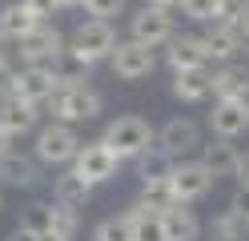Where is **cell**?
Listing matches in <instances>:
<instances>
[{
	"label": "cell",
	"mask_w": 249,
	"mask_h": 241,
	"mask_svg": "<svg viewBox=\"0 0 249 241\" xmlns=\"http://www.w3.org/2000/svg\"><path fill=\"white\" fill-rule=\"evenodd\" d=\"M101 141H105L121 161H129V157L137 161L153 141H157V133H153V125H149L145 117H133V112H129V117L108 121V125H105V133H101Z\"/></svg>",
	"instance_id": "1"
},
{
	"label": "cell",
	"mask_w": 249,
	"mask_h": 241,
	"mask_svg": "<svg viewBox=\"0 0 249 241\" xmlns=\"http://www.w3.org/2000/svg\"><path fill=\"white\" fill-rule=\"evenodd\" d=\"M44 105H49L53 121H65V125L101 117V93H92L89 85H60Z\"/></svg>",
	"instance_id": "2"
},
{
	"label": "cell",
	"mask_w": 249,
	"mask_h": 241,
	"mask_svg": "<svg viewBox=\"0 0 249 241\" xmlns=\"http://www.w3.org/2000/svg\"><path fill=\"white\" fill-rule=\"evenodd\" d=\"M69 48H72L76 56H85L89 64L108 60V56H113V48H117V28H113V20H97V16H92V20L76 24Z\"/></svg>",
	"instance_id": "3"
},
{
	"label": "cell",
	"mask_w": 249,
	"mask_h": 241,
	"mask_svg": "<svg viewBox=\"0 0 249 241\" xmlns=\"http://www.w3.org/2000/svg\"><path fill=\"white\" fill-rule=\"evenodd\" d=\"M76 149H81V137L65 121H53L36 133V161L40 165H72Z\"/></svg>",
	"instance_id": "4"
},
{
	"label": "cell",
	"mask_w": 249,
	"mask_h": 241,
	"mask_svg": "<svg viewBox=\"0 0 249 241\" xmlns=\"http://www.w3.org/2000/svg\"><path fill=\"white\" fill-rule=\"evenodd\" d=\"M72 169L81 173L89 185H105V181H113V177H117L121 157H117V153H113V149H108V145L97 137V141H89V145H81V149H76Z\"/></svg>",
	"instance_id": "5"
},
{
	"label": "cell",
	"mask_w": 249,
	"mask_h": 241,
	"mask_svg": "<svg viewBox=\"0 0 249 241\" xmlns=\"http://www.w3.org/2000/svg\"><path fill=\"white\" fill-rule=\"evenodd\" d=\"M108 64H113V73H117L121 80H145L153 69H157V53H153V44L129 37V40H117Z\"/></svg>",
	"instance_id": "6"
},
{
	"label": "cell",
	"mask_w": 249,
	"mask_h": 241,
	"mask_svg": "<svg viewBox=\"0 0 249 241\" xmlns=\"http://www.w3.org/2000/svg\"><path fill=\"white\" fill-rule=\"evenodd\" d=\"M217 185V177L205 169V161H177L173 173H169V189H173L177 201H201L205 193Z\"/></svg>",
	"instance_id": "7"
},
{
	"label": "cell",
	"mask_w": 249,
	"mask_h": 241,
	"mask_svg": "<svg viewBox=\"0 0 249 241\" xmlns=\"http://www.w3.org/2000/svg\"><path fill=\"white\" fill-rule=\"evenodd\" d=\"M65 48H69L65 37H60V32L44 20L40 28L28 32L24 40H17V60H20V64H53L60 53H65Z\"/></svg>",
	"instance_id": "8"
},
{
	"label": "cell",
	"mask_w": 249,
	"mask_h": 241,
	"mask_svg": "<svg viewBox=\"0 0 249 241\" xmlns=\"http://www.w3.org/2000/svg\"><path fill=\"white\" fill-rule=\"evenodd\" d=\"M129 32H133V40H145L153 48H161V44H169L177 37L169 8H157V4H145L141 12H133L129 16Z\"/></svg>",
	"instance_id": "9"
},
{
	"label": "cell",
	"mask_w": 249,
	"mask_h": 241,
	"mask_svg": "<svg viewBox=\"0 0 249 241\" xmlns=\"http://www.w3.org/2000/svg\"><path fill=\"white\" fill-rule=\"evenodd\" d=\"M209 129L213 137H229L237 141L249 133V96H221L209 112Z\"/></svg>",
	"instance_id": "10"
},
{
	"label": "cell",
	"mask_w": 249,
	"mask_h": 241,
	"mask_svg": "<svg viewBox=\"0 0 249 241\" xmlns=\"http://www.w3.org/2000/svg\"><path fill=\"white\" fill-rule=\"evenodd\" d=\"M157 145L173 157V161H185L189 153L201 149V129L189 121V117H173V121H165L157 129Z\"/></svg>",
	"instance_id": "11"
},
{
	"label": "cell",
	"mask_w": 249,
	"mask_h": 241,
	"mask_svg": "<svg viewBox=\"0 0 249 241\" xmlns=\"http://www.w3.org/2000/svg\"><path fill=\"white\" fill-rule=\"evenodd\" d=\"M56 89H60L56 76L44 69V64H20V69L12 73V93L24 96V101H33V105H44Z\"/></svg>",
	"instance_id": "12"
},
{
	"label": "cell",
	"mask_w": 249,
	"mask_h": 241,
	"mask_svg": "<svg viewBox=\"0 0 249 241\" xmlns=\"http://www.w3.org/2000/svg\"><path fill=\"white\" fill-rule=\"evenodd\" d=\"M165 60H169V69L177 73V69H205L213 56H209L205 37H197V32H185V37H173V40H169Z\"/></svg>",
	"instance_id": "13"
},
{
	"label": "cell",
	"mask_w": 249,
	"mask_h": 241,
	"mask_svg": "<svg viewBox=\"0 0 249 241\" xmlns=\"http://www.w3.org/2000/svg\"><path fill=\"white\" fill-rule=\"evenodd\" d=\"M201 221L189 209V201H173L169 209H161V241H197Z\"/></svg>",
	"instance_id": "14"
},
{
	"label": "cell",
	"mask_w": 249,
	"mask_h": 241,
	"mask_svg": "<svg viewBox=\"0 0 249 241\" xmlns=\"http://www.w3.org/2000/svg\"><path fill=\"white\" fill-rule=\"evenodd\" d=\"M36 109L40 105L24 101V96H17V93H8V96H0V125H4L12 137H24V133L36 129Z\"/></svg>",
	"instance_id": "15"
},
{
	"label": "cell",
	"mask_w": 249,
	"mask_h": 241,
	"mask_svg": "<svg viewBox=\"0 0 249 241\" xmlns=\"http://www.w3.org/2000/svg\"><path fill=\"white\" fill-rule=\"evenodd\" d=\"M201 161H205V169L221 181V177H237V165H241V153L233 149L229 137H213L209 145H201Z\"/></svg>",
	"instance_id": "16"
},
{
	"label": "cell",
	"mask_w": 249,
	"mask_h": 241,
	"mask_svg": "<svg viewBox=\"0 0 249 241\" xmlns=\"http://www.w3.org/2000/svg\"><path fill=\"white\" fill-rule=\"evenodd\" d=\"M173 96L185 105H197L213 96V73L209 69H177L173 73Z\"/></svg>",
	"instance_id": "17"
},
{
	"label": "cell",
	"mask_w": 249,
	"mask_h": 241,
	"mask_svg": "<svg viewBox=\"0 0 249 241\" xmlns=\"http://www.w3.org/2000/svg\"><path fill=\"white\" fill-rule=\"evenodd\" d=\"M36 181H40V169H36V161L20 157L17 149L0 157V185H8V189H33Z\"/></svg>",
	"instance_id": "18"
},
{
	"label": "cell",
	"mask_w": 249,
	"mask_h": 241,
	"mask_svg": "<svg viewBox=\"0 0 249 241\" xmlns=\"http://www.w3.org/2000/svg\"><path fill=\"white\" fill-rule=\"evenodd\" d=\"M40 24H44V20H40L36 12H28V8H24V0H17V4H8V8H0V32H4L12 44L24 40L28 32L40 28Z\"/></svg>",
	"instance_id": "19"
},
{
	"label": "cell",
	"mask_w": 249,
	"mask_h": 241,
	"mask_svg": "<svg viewBox=\"0 0 249 241\" xmlns=\"http://www.w3.org/2000/svg\"><path fill=\"white\" fill-rule=\"evenodd\" d=\"M53 197L60 201V205H72V209H85L89 205V197H92V185L85 181L76 169H69V173H60L56 177V185H53Z\"/></svg>",
	"instance_id": "20"
},
{
	"label": "cell",
	"mask_w": 249,
	"mask_h": 241,
	"mask_svg": "<svg viewBox=\"0 0 249 241\" xmlns=\"http://www.w3.org/2000/svg\"><path fill=\"white\" fill-rule=\"evenodd\" d=\"M213 96L221 101V96H249V73L241 64L225 60L221 69H213Z\"/></svg>",
	"instance_id": "21"
},
{
	"label": "cell",
	"mask_w": 249,
	"mask_h": 241,
	"mask_svg": "<svg viewBox=\"0 0 249 241\" xmlns=\"http://www.w3.org/2000/svg\"><path fill=\"white\" fill-rule=\"evenodd\" d=\"M44 69L56 76V85H89V69L92 64L85 56H76L72 48H65V53H60L53 64H44Z\"/></svg>",
	"instance_id": "22"
},
{
	"label": "cell",
	"mask_w": 249,
	"mask_h": 241,
	"mask_svg": "<svg viewBox=\"0 0 249 241\" xmlns=\"http://www.w3.org/2000/svg\"><path fill=\"white\" fill-rule=\"evenodd\" d=\"M205 44H209V56L213 60H233L241 53V40H237V32H233L225 20H209V32H205Z\"/></svg>",
	"instance_id": "23"
},
{
	"label": "cell",
	"mask_w": 249,
	"mask_h": 241,
	"mask_svg": "<svg viewBox=\"0 0 249 241\" xmlns=\"http://www.w3.org/2000/svg\"><path fill=\"white\" fill-rule=\"evenodd\" d=\"M173 165H177V161L169 157V153L161 149L157 141H153L149 149H145L141 157H137V177H141V181H169V173H173Z\"/></svg>",
	"instance_id": "24"
},
{
	"label": "cell",
	"mask_w": 249,
	"mask_h": 241,
	"mask_svg": "<svg viewBox=\"0 0 249 241\" xmlns=\"http://www.w3.org/2000/svg\"><path fill=\"white\" fill-rule=\"evenodd\" d=\"M124 217H129L137 241H161V209H153V205H145L141 197H137V205Z\"/></svg>",
	"instance_id": "25"
},
{
	"label": "cell",
	"mask_w": 249,
	"mask_h": 241,
	"mask_svg": "<svg viewBox=\"0 0 249 241\" xmlns=\"http://www.w3.org/2000/svg\"><path fill=\"white\" fill-rule=\"evenodd\" d=\"M20 229L28 233H44V229H56V201H33L20 209Z\"/></svg>",
	"instance_id": "26"
},
{
	"label": "cell",
	"mask_w": 249,
	"mask_h": 241,
	"mask_svg": "<svg viewBox=\"0 0 249 241\" xmlns=\"http://www.w3.org/2000/svg\"><path fill=\"white\" fill-rule=\"evenodd\" d=\"M213 233L221 237V241H241V237L249 233V221L237 213V209H225V213L213 221Z\"/></svg>",
	"instance_id": "27"
},
{
	"label": "cell",
	"mask_w": 249,
	"mask_h": 241,
	"mask_svg": "<svg viewBox=\"0 0 249 241\" xmlns=\"http://www.w3.org/2000/svg\"><path fill=\"white\" fill-rule=\"evenodd\" d=\"M92 241H133V225H129V217H105L97 229H92Z\"/></svg>",
	"instance_id": "28"
},
{
	"label": "cell",
	"mask_w": 249,
	"mask_h": 241,
	"mask_svg": "<svg viewBox=\"0 0 249 241\" xmlns=\"http://www.w3.org/2000/svg\"><path fill=\"white\" fill-rule=\"evenodd\" d=\"M221 4L225 0H181V12L189 16V20H197V24H209V20L221 16Z\"/></svg>",
	"instance_id": "29"
},
{
	"label": "cell",
	"mask_w": 249,
	"mask_h": 241,
	"mask_svg": "<svg viewBox=\"0 0 249 241\" xmlns=\"http://www.w3.org/2000/svg\"><path fill=\"white\" fill-rule=\"evenodd\" d=\"M141 201L153 205V209H169L177 197H173V189H169V181H141Z\"/></svg>",
	"instance_id": "30"
},
{
	"label": "cell",
	"mask_w": 249,
	"mask_h": 241,
	"mask_svg": "<svg viewBox=\"0 0 249 241\" xmlns=\"http://www.w3.org/2000/svg\"><path fill=\"white\" fill-rule=\"evenodd\" d=\"M89 16H97V20H113V16H124V4L129 0H81Z\"/></svg>",
	"instance_id": "31"
},
{
	"label": "cell",
	"mask_w": 249,
	"mask_h": 241,
	"mask_svg": "<svg viewBox=\"0 0 249 241\" xmlns=\"http://www.w3.org/2000/svg\"><path fill=\"white\" fill-rule=\"evenodd\" d=\"M56 229L69 233V237H76V229H81V217H76L72 205H60V201H56Z\"/></svg>",
	"instance_id": "32"
},
{
	"label": "cell",
	"mask_w": 249,
	"mask_h": 241,
	"mask_svg": "<svg viewBox=\"0 0 249 241\" xmlns=\"http://www.w3.org/2000/svg\"><path fill=\"white\" fill-rule=\"evenodd\" d=\"M24 8H28V12H36L40 20H49V16H53L60 4H56V0H24Z\"/></svg>",
	"instance_id": "33"
},
{
	"label": "cell",
	"mask_w": 249,
	"mask_h": 241,
	"mask_svg": "<svg viewBox=\"0 0 249 241\" xmlns=\"http://www.w3.org/2000/svg\"><path fill=\"white\" fill-rule=\"evenodd\" d=\"M229 209H237V213L249 221V185H241L237 193H233V201H229Z\"/></svg>",
	"instance_id": "34"
},
{
	"label": "cell",
	"mask_w": 249,
	"mask_h": 241,
	"mask_svg": "<svg viewBox=\"0 0 249 241\" xmlns=\"http://www.w3.org/2000/svg\"><path fill=\"white\" fill-rule=\"evenodd\" d=\"M12 141H17V137H12V133H8V129H4V125H0V157H4V153H12Z\"/></svg>",
	"instance_id": "35"
},
{
	"label": "cell",
	"mask_w": 249,
	"mask_h": 241,
	"mask_svg": "<svg viewBox=\"0 0 249 241\" xmlns=\"http://www.w3.org/2000/svg\"><path fill=\"white\" fill-rule=\"evenodd\" d=\"M36 241H72V237L60 233V229H44V233H36Z\"/></svg>",
	"instance_id": "36"
},
{
	"label": "cell",
	"mask_w": 249,
	"mask_h": 241,
	"mask_svg": "<svg viewBox=\"0 0 249 241\" xmlns=\"http://www.w3.org/2000/svg\"><path fill=\"white\" fill-rule=\"evenodd\" d=\"M237 181H241V185H249V153L241 157V165H237Z\"/></svg>",
	"instance_id": "37"
},
{
	"label": "cell",
	"mask_w": 249,
	"mask_h": 241,
	"mask_svg": "<svg viewBox=\"0 0 249 241\" xmlns=\"http://www.w3.org/2000/svg\"><path fill=\"white\" fill-rule=\"evenodd\" d=\"M145 4H157V8H169V12H173V8H181V0H145Z\"/></svg>",
	"instance_id": "38"
},
{
	"label": "cell",
	"mask_w": 249,
	"mask_h": 241,
	"mask_svg": "<svg viewBox=\"0 0 249 241\" xmlns=\"http://www.w3.org/2000/svg\"><path fill=\"white\" fill-rule=\"evenodd\" d=\"M56 4H60V8H72V4H81V0H56Z\"/></svg>",
	"instance_id": "39"
},
{
	"label": "cell",
	"mask_w": 249,
	"mask_h": 241,
	"mask_svg": "<svg viewBox=\"0 0 249 241\" xmlns=\"http://www.w3.org/2000/svg\"><path fill=\"white\" fill-rule=\"evenodd\" d=\"M241 53H249V32H245V37H241Z\"/></svg>",
	"instance_id": "40"
},
{
	"label": "cell",
	"mask_w": 249,
	"mask_h": 241,
	"mask_svg": "<svg viewBox=\"0 0 249 241\" xmlns=\"http://www.w3.org/2000/svg\"><path fill=\"white\" fill-rule=\"evenodd\" d=\"M0 209H4V201H0Z\"/></svg>",
	"instance_id": "41"
},
{
	"label": "cell",
	"mask_w": 249,
	"mask_h": 241,
	"mask_svg": "<svg viewBox=\"0 0 249 241\" xmlns=\"http://www.w3.org/2000/svg\"><path fill=\"white\" fill-rule=\"evenodd\" d=\"M217 241H221V237H217Z\"/></svg>",
	"instance_id": "42"
},
{
	"label": "cell",
	"mask_w": 249,
	"mask_h": 241,
	"mask_svg": "<svg viewBox=\"0 0 249 241\" xmlns=\"http://www.w3.org/2000/svg\"><path fill=\"white\" fill-rule=\"evenodd\" d=\"M133 241H137V237H133Z\"/></svg>",
	"instance_id": "43"
}]
</instances>
